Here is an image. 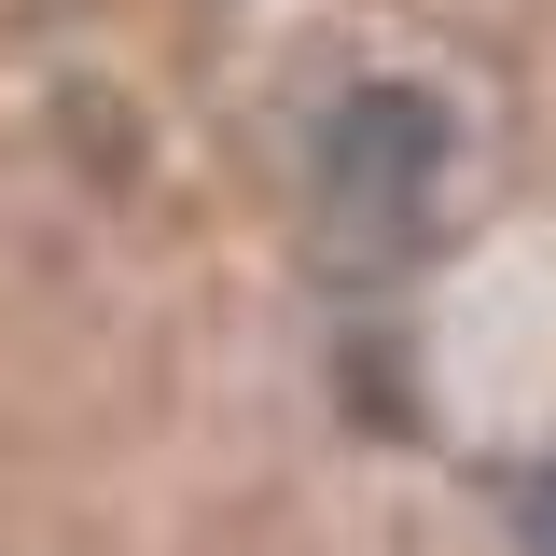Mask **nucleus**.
Masks as SVG:
<instances>
[{
  "label": "nucleus",
  "mask_w": 556,
  "mask_h": 556,
  "mask_svg": "<svg viewBox=\"0 0 556 556\" xmlns=\"http://www.w3.org/2000/svg\"><path fill=\"white\" fill-rule=\"evenodd\" d=\"M529 556H556V473H529Z\"/></svg>",
  "instance_id": "obj_2"
},
{
  "label": "nucleus",
  "mask_w": 556,
  "mask_h": 556,
  "mask_svg": "<svg viewBox=\"0 0 556 556\" xmlns=\"http://www.w3.org/2000/svg\"><path fill=\"white\" fill-rule=\"evenodd\" d=\"M431 167H445V112L431 98H404V84L334 98V126H320V208H334V237L362 223V251H390L431 208Z\"/></svg>",
  "instance_id": "obj_1"
}]
</instances>
